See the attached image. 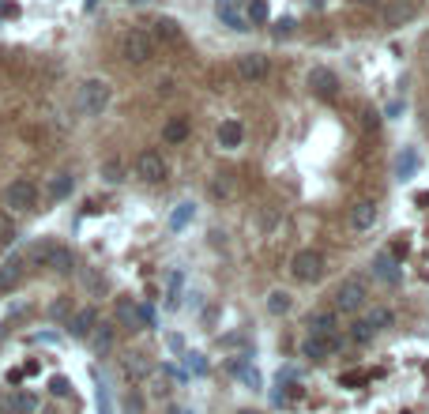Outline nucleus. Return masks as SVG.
<instances>
[{
	"instance_id": "nucleus-1",
	"label": "nucleus",
	"mask_w": 429,
	"mask_h": 414,
	"mask_svg": "<svg viewBox=\"0 0 429 414\" xmlns=\"http://www.w3.org/2000/svg\"><path fill=\"white\" fill-rule=\"evenodd\" d=\"M109 98H114V87H109L102 76H91L79 83V109L87 117H102L109 109Z\"/></svg>"
},
{
	"instance_id": "nucleus-2",
	"label": "nucleus",
	"mask_w": 429,
	"mask_h": 414,
	"mask_svg": "<svg viewBox=\"0 0 429 414\" xmlns=\"http://www.w3.org/2000/svg\"><path fill=\"white\" fill-rule=\"evenodd\" d=\"M120 57H125V64H147L155 57V38L147 31H139V26L125 31L120 34Z\"/></svg>"
},
{
	"instance_id": "nucleus-3",
	"label": "nucleus",
	"mask_w": 429,
	"mask_h": 414,
	"mask_svg": "<svg viewBox=\"0 0 429 414\" xmlns=\"http://www.w3.org/2000/svg\"><path fill=\"white\" fill-rule=\"evenodd\" d=\"M335 309H343V312H358L361 305H366V298H369V287H366V279L361 275H347V279L335 287Z\"/></svg>"
},
{
	"instance_id": "nucleus-4",
	"label": "nucleus",
	"mask_w": 429,
	"mask_h": 414,
	"mask_svg": "<svg viewBox=\"0 0 429 414\" xmlns=\"http://www.w3.org/2000/svg\"><path fill=\"white\" fill-rule=\"evenodd\" d=\"M34 204H38V185H34L31 177H15L12 185L4 189V207L12 211V215L34 211Z\"/></svg>"
},
{
	"instance_id": "nucleus-5",
	"label": "nucleus",
	"mask_w": 429,
	"mask_h": 414,
	"mask_svg": "<svg viewBox=\"0 0 429 414\" xmlns=\"http://www.w3.org/2000/svg\"><path fill=\"white\" fill-rule=\"evenodd\" d=\"M290 275H294L297 282H316L324 275V256L316 253V248H302V253H294Z\"/></svg>"
},
{
	"instance_id": "nucleus-6",
	"label": "nucleus",
	"mask_w": 429,
	"mask_h": 414,
	"mask_svg": "<svg viewBox=\"0 0 429 414\" xmlns=\"http://www.w3.org/2000/svg\"><path fill=\"white\" fill-rule=\"evenodd\" d=\"M347 343V339L335 331V335H305L302 343V358H309V362H328V358L339 351V347Z\"/></svg>"
},
{
	"instance_id": "nucleus-7",
	"label": "nucleus",
	"mask_w": 429,
	"mask_h": 414,
	"mask_svg": "<svg viewBox=\"0 0 429 414\" xmlns=\"http://www.w3.org/2000/svg\"><path fill=\"white\" fill-rule=\"evenodd\" d=\"M305 83H309V90H313V95H320V98H335V95H339V76H335L328 64H313L309 76H305Z\"/></svg>"
},
{
	"instance_id": "nucleus-8",
	"label": "nucleus",
	"mask_w": 429,
	"mask_h": 414,
	"mask_svg": "<svg viewBox=\"0 0 429 414\" xmlns=\"http://www.w3.org/2000/svg\"><path fill=\"white\" fill-rule=\"evenodd\" d=\"M136 177L147 181V185H158L166 181V159L158 151H139L136 154Z\"/></svg>"
},
{
	"instance_id": "nucleus-9",
	"label": "nucleus",
	"mask_w": 429,
	"mask_h": 414,
	"mask_svg": "<svg viewBox=\"0 0 429 414\" xmlns=\"http://www.w3.org/2000/svg\"><path fill=\"white\" fill-rule=\"evenodd\" d=\"M214 15L222 19V26H230L234 34H245L249 31V15L237 0H214Z\"/></svg>"
},
{
	"instance_id": "nucleus-10",
	"label": "nucleus",
	"mask_w": 429,
	"mask_h": 414,
	"mask_svg": "<svg viewBox=\"0 0 429 414\" xmlns=\"http://www.w3.org/2000/svg\"><path fill=\"white\" fill-rule=\"evenodd\" d=\"M377 226V204L373 200H354L350 204V230L354 234H369Z\"/></svg>"
},
{
	"instance_id": "nucleus-11",
	"label": "nucleus",
	"mask_w": 429,
	"mask_h": 414,
	"mask_svg": "<svg viewBox=\"0 0 429 414\" xmlns=\"http://www.w3.org/2000/svg\"><path fill=\"white\" fill-rule=\"evenodd\" d=\"M414 15H418V0H388V4H384V26H388V31L410 23Z\"/></svg>"
},
{
	"instance_id": "nucleus-12",
	"label": "nucleus",
	"mask_w": 429,
	"mask_h": 414,
	"mask_svg": "<svg viewBox=\"0 0 429 414\" xmlns=\"http://www.w3.org/2000/svg\"><path fill=\"white\" fill-rule=\"evenodd\" d=\"M234 68H237V76L245 83H260L267 76V57H264V53H241Z\"/></svg>"
},
{
	"instance_id": "nucleus-13",
	"label": "nucleus",
	"mask_w": 429,
	"mask_h": 414,
	"mask_svg": "<svg viewBox=\"0 0 429 414\" xmlns=\"http://www.w3.org/2000/svg\"><path fill=\"white\" fill-rule=\"evenodd\" d=\"M114 339H117V324H114V320H98V324L91 328L87 343H91V351H95V354H109V351H114Z\"/></svg>"
},
{
	"instance_id": "nucleus-14",
	"label": "nucleus",
	"mask_w": 429,
	"mask_h": 414,
	"mask_svg": "<svg viewBox=\"0 0 429 414\" xmlns=\"http://www.w3.org/2000/svg\"><path fill=\"white\" fill-rule=\"evenodd\" d=\"M98 320H102V317H98V309H95V305H87V309L72 312V317L64 320V324H68V335H72V339H87V335H91V328H95Z\"/></svg>"
},
{
	"instance_id": "nucleus-15",
	"label": "nucleus",
	"mask_w": 429,
	"mask_h": 414,
	"mask_svg": "<svg viewBox=\"0 0 429 414\" xmlns=\"http://www.w3.org/2000/svg\"><path fill=\"white\" fill-rule=\"evenodd\" d=\"M120 369H125L128 381H147V376L155 373V365L147 362V354H139V351H128V354H120Z\"/></svg>"
},
{
	"instance_id": "nucleus-16",
	"label": "nucleus",
	"mask_w": 429,
	"mask_h": 414,
	"mask_svg": "<svg viewBox=\"0 0 429 414\" xmlns=\"http://www.w3.org/2000/svg\"><path fill=\"white\" fill-rule=\"evenodd\" d=\"M305 328H309V335H335L339 331V317H335V309H316L305 317Z\"/></svg>"
},
{
	"instance_id": "nucleus-17",
	"label": "nucleus",
	"mask_w": 429,
	"mask_h": 414,
	"mask_svg": "<svg viewBox=\"0 0 429 414\" xmlns=\"http://www.w3.org/2000/svg\"><path fill=\"white\" fill-rule=\"evenodd\" d=\"M53 245H57L53 237H34V241L23 248V264H26V268H45V264H49Z\"/></svg>"
},
{
	"instance_id": "nucleus-18",
	"label": "nucleus",
	"mask_w": 429,
	"mask_h": 414,
	"mask_svg": "<svg viewBox=\"0 0 429 414\" xmlns=\"http://www.w3.org/2000/svg\"><path fill=\"white\" fill-rule=\"evenodd\" d=\"M23 271H26V264H23V253L8 256V260L0 264V294H4V290H15V287H20Z\"/></svg>"
},
{
	"instance_id": "nucleus-19",
	"label": "nucleus",
	"mask_w": 429,
	"mask_h": 414,
	"mask_svg": "<svg viewBox=\"0 0 429 414\" xmlns=\"http://www.w3.org/2000/svg\"><path fill=\"white\" fill-rule=\"evenodd\" d=\"M151 38L162 42V45H181L185 42V31H181V23H177V19H170V15H158Z\"/></svg>"
},
{
	"instance_id": "nucleus-20",
	"label": "nucleus",
	"mask_w": 429,
	"mask_h": 414,
	"mask_svg": "<svg viewBox=\"0 0 429 414\" xmlns=\"http://www.w3.org/2000/svg\"><path fill=\"white\" fill-rule=\"evenodd\" d=\"M241 143H245V125L234 121V117H230V121H222L219 125V147H222V151H237Z\"/></svg>"
},
{
	"instance_id": "nucleus-21",
	"label": "nucleus",
	"mask_w": 429,
	"mask_h": 414,
	"mask_svg": "<svg viewBox=\"0 0 429 414\" xmlns=\"http://www.w3.org/2000/svg\"><path fill=\"white\" fill-rule=\"evenodd\" d=\"M45 268H53L57 275H72V271H76V253H72L68 245H53L49 264H45Z\"/></svg>"
},
{
	"instance_id": "nucleus-22",
	"label": "nucleus",
	"mask_w": 429,
	"mask_h": 414,
	"mask_svg": "<svg viewBox=\"0 0 429 414\" xmlns=\"http://www.w3.org/2000/svg\"><path fill=\"white\" fill-rule=\"evenodd\" d=\"M373 275H377V279H384V282H388V287H396V282H399V279H403V271H399V264H396V260H391V256H388V253H380V256H377V260H373Z\"/></svg>"
},
{
	"instance_id": "nucleus-23",
	"label": "nucleus",
	"mask_w": 429,
	"mask_h": 414,
	"mask_svg": "<svg viewBox=\"0 0 429 414\" xmlns=\"http://www.w3.org/2000/svg\"><path fill=\"white\" fill-rule=\"evenodd\" d=\"M117 324L128 328V331H139L143 324H139V305L132 298H117Z\"/></svg>"
},
{
	"instance_id": "nucleus-24",
	"label": "nucleus",
	"mask_w": 429,
	"mask_h": 414,
	"mask_svg": "<svg viewBox=\"0 0 429 414\" xmlns=\"http://www.w3.org/2000/svg\"><path fill=\"white\" fill-rule=\"evenodd\" d=\"M189 132H192L189 117H170V121L162 125V140L166 143H185V140H189Z\"/></svg>"
},
{
	"instance_id": "nucleus-25",
	"label": "nucleus",
	"mask_w": 429,
	"mask_h": 414,
	"mask_svg": "<svg viewBox=\"0 0 429 414\" xmlns=\"http://www.w3.org/2000/svg\"><path fill=\"white\" fill-rule=\"evenodd\" d=\"M208 192H211V200H230L234 196V173H214L208 181Z\"/></svg>"
},
{
	"instance_id": "nucleus-26",
	"label": "nucleus",
	"mask_w": 429,
	"mask_h": 414,
	"mask_svg": "<svg viewBox=\"0 0 429 414\" xmlns=\"http://www.w3.org/2000/svg\"><path fill=\"white\" fill-rule=\"evenodd\" d=\"M49 196L53 200H64V196H72V189H76V177L72 173H57V177H49Z\"/></svg>"
},
{
	"instance_id": "nucleus-27",
	"label": "nucleus",
	"mask_w": 429,
	"mask_h": 414,
	"mask_svg": "<svg viewBox=\"0 0 429 414\" xmlns=\"http://www.w3.org/2000/svg\"><path fill=\"white\" fill-rule=\"evenodd\" d=\"M79 282H83V290H87L91 298H102V294H106V279H102L95 268H83L79 271Z\"/></svg>"
},
{
	"instance_id": "nucleus-28",
	"label": "nucleus",
	"mask_w": 429,
	"mask_h": 414,
	"mask_svg": "<svg viewBox=\"0 0 429 414\" xmlns=\"http://www.w3.org/2000/svg\"><path fill=\"white\" fill-rule=\"evenodd\" d=\"M391 320H396V312L384 309V305H373V309L366 312V324H369L373 331H384V328L391 324Z\"/></svg>"
},
{
	"instance_id": "nucleus-29",
	"label": "nucleus",
	"mask_w": 429,
	"mask_h": 414,
	"mask_svg": "<svg viewBox=\"0 0 429 414\" xmlns=\"http://www.w3.org/2000/svg\"><path fill=\"white\" fill-rule=\"evenodd\" d=\"M290 305H294V298L286 290H272L267 294V312L272 317H283V312H290Z\"/></svg>"
},
{
	"instance_id": "nucleus-30",
	"label": "nucleus",
	"mask_w": 429,
	"mask_h": 414,
	"mask_svg": "<svg viewBox=\"0 0 429 414\" xmlns=\"http://www.w3.org/2000/svg\"><path fill=\"white\" fill-rule=\"evenodd\" d=\"M38 407H42V403H38V395H34V392H20L12 399V414H38Z\"/></svg>"
},
{
	"instance_id": "nucleus-31",
	"label": "nucleus",
	"mask_w": 429,
	"mask_h": 414,
	"mask_svg": "<svg viewBox=\"0 0 429 414\" xmlns=\"http://www.w3.org/2000/svg\"><path fill=\"white\" fill-rule=\"evenodd\" d=\"M15 237H20V230H15L12 211H0V248H4V245H12Z\"/></svg>"
},
{
	"instance_id": "nucleus-32",
	"label": "nucleus",
	"mask_w": 429,
	"mask_h": 414,
	"mask_svg": "<svg viewBox=\"0 0 429 414\" xmlns=\"http://www.w3.org/2000/svg\"><path fill=\"white\" fill-rule=\"evenodd\" d=\"M102 181L120 185V181H125V162H120V159H106V162H102Z\"/></svg>"
},
{
	"instance_id": "nucleus-33",
	"label": "nucleus",
	"mask_w": 429,
	"mask_h": 414,
	"mask_svg": "<svg viewBox=\"0 0 429 414\" xmlns=\"http://www.w3.org/2000/svg\"><path fill=\"white\" fill-rule=\"evenodd\" d=\"M373 335H377V331H373L366 320H354V324H350V343H354V347H366Z\"/></svg>"
},
{
	"instance_id": "nucleus-34",
	"label": "nucleus",
	"mask_w": 429,
	"mask_h": 414,
	"mask_svg": "<svg viewBox=\"0 0 429 414\" xmlns=\"http://www.w3.org/2000/svg\"><path fill=\"white\" fill-rule=\"evenodd\" d=\"M245 15H249V23H267V4L264 0H249Z\"/></svg>"
},
{
	"instance_id": "nucleus-35",
	"label": "nucleus",
	"mask_w": 429,
	"mask_h": 414,
	"mask_svg": "<svg viewBox=\"0 0 429 414\" xmlns=\"http://www.w3.org/2000/svg\"><path fill=\"white\" fill-rule=\"evenodd\" d=\"M49 317H53V320H68V317H72V305H68V298H57V301H49Z\"/></svg>"
},
{
	"instance_id": "nucleus-36",
	"label": "nucleus",
	"mask_w": 429,
	"mask_h": 414,
	"mask_svg": "<svg viewBox=\"0 0 429 414\" xmlns=\"http://www.w3.org/2000/svg\"><path fill=\"white\" fill-rule=\"evenodd\" d=\"M414 170H418V154H414V151L399 154V177H410Z\"/></svg>"
},
{
	"instance_id": "nucleus-37",
	"label": "nucleus",
	"mask_w": 429,
	"mask_h": 414,
	"mask_svg": "<svg viewBox=\"0 0 429 414\" xmlns=\"http://www.w3.org/2000/svg\"><path fill=\"white\" fill-rule=\"evenodd\" d=\"M189 218H192V204H181V211H173V215H170V226L181 230V226H189Z\"/></svg>"
},
{
	"instance_id": "nucleus-38",
	"label": "nucleus",
	"mask_w": 429,
	"mask_h": 414,
	"mask_svg": "<svg viewBox=\"0 0 429 414\" xmlns=\"http://www.w3.org/2000/svg\"><path fill=\"white\" fill-rule=\"evenodd\" d=\"M155 381H151V395L155 399H166V395H170V384H166V376L162 373H151Z\"/></svg>"
},
{
	"instance_id": "nucleus-39",
	"label": "nucleus",
	"mask_w": 429,
	"mask_h": 414,
	"mask_svg": "<svg viewBox=\"0 0 429 414\" xmlns=\"http://www.w3.org/2000/svg\"><path fill=\"white\" fill-rule=\"evenodd\" d=\"M185 362H189V369H192L196 376L208 373V362H203V354H185Z\"/></svg>"
},
{
	"instance_id": "nucleus-40",
	"label": "nucleus",
	"mask_w": 429,
	"mask_h": 414,
	"mask_svg": "<svg viewBox=\"0 0 429 414\" xmlns=\"http://www.w3.org/2000/svg\"><path fill=\"white\" fill-rule=\"evenodd\" d=\"M294 19H279L275 26H272V34H275V38H290V34H294Z\"/></svg>"
},
{
	"instance_id": "nucleus-41",
	"label": "nucleus",
	"mask_w": 429,
	"mask_h": 414,
	"mask_svg": "<svg viewBox=\"0 0 429 414\" xmlns=\"http://www.w3.org/2000/svg\"><path fill=\"white\" fill-rule=\"evenodd\" d=\"M49 392H53V395H72L68 376H53V381H49Z\"/></svg>"
},
{
	"instance_id": "nucleus-42",
	"label": "nucleus",
	"mask_w": 429,
	"mask_h": 414,
	"mask_svg": "<svg viewBox=\"0 0 429 414\" xmlns=\"http://www.w3.org/2000/svg\"><path fill=\"white\" fill-rule=\"evenodd\" d=\"M361 128H373V132L380 128V113H377V109H361Z\"/></svg>"
},
{
	"instance_id": "nucleus-43",
	"label": "nucleus",
	"mask_w": 429,
	"mask_h": 414,
	"mask_svg": "<svg viewBox=\"0 0 429 414\" xmlns=\"http://www.w3.org/2000/svg\"><path fill=\"white\" fill-rule=\"evenodd\" d=\"M139 324H143V328L155 324V309L151 305H139Z\"/></svg>"
},
{
	"instance_id": "nucleus-44",
	"label": "nucleus",
	"mask_w": 429,
	"mask_h": 414,
	"mask_svg": "<svg viewBox=\"0 0 429 414\" xmlns=\"http://www.w3.org/2000/svg\"><path fill=\"white\" fill-rule=\"evenodd\" d=\"M98 411H102V414H114V411H109V395H106V388H98Z\"/></svg>"
},
{
	"instance_id": "nucleus-45",
	"label": "nucleus",
	"mask_w": 429,
	"mask_h": 414,
	"mask_svg": "<svg viewBox=\"0 0 429 414\" xmlns=\"http://www.w3.org/2000/svg\"><path fill=\"white\" fill-rule=\"evenodd\" d=\"M4 339H8V324H0V343H4Z\"/></svg>"
},
{
	"instance_id": "nucleus-46",
	"label": "nucleus",
	"mask_w": 429,
	"mask_h": 414,
	"mask_svg": "<svg viewBox=\"0 0 429 414\" xmlns=\"http://www.w3.org/2000/svg\"><path fill=\"white\" fill-rule=\"evenodd\" d=\"M237 414H264V411H253V407H245V411H237Z\"/></svg>"
},
{
	"instance_id": "nucleus-47",
	"label": "nucleus",
	"mask_w": 429,
	"mask_h": 414,
	"mask_svg": "<svg viewBox=\"0 0 429 414\" xmlns=\"http://www.w3.org/2000/svg\"><path fill=\"white\" fill-rule=\"evenodd\" d=\"M354 4H380V0H354Z\"/></svg>"
},
{
	"instance_id": "nucleus-48",
	"label": "nucleus",
	"mask_w": 429,
	"mask_h": 414,
	"mask_svg": "<svg viewBox=\"0 0 429 414\" xmlns=\"http://www.w3.org/2000/svg\"><path fill=\"white\" fill-rule=\"evenodd\" d=\"M170 414H189V411H177V407H170Z\"/></svg>"
}]
</instances>
